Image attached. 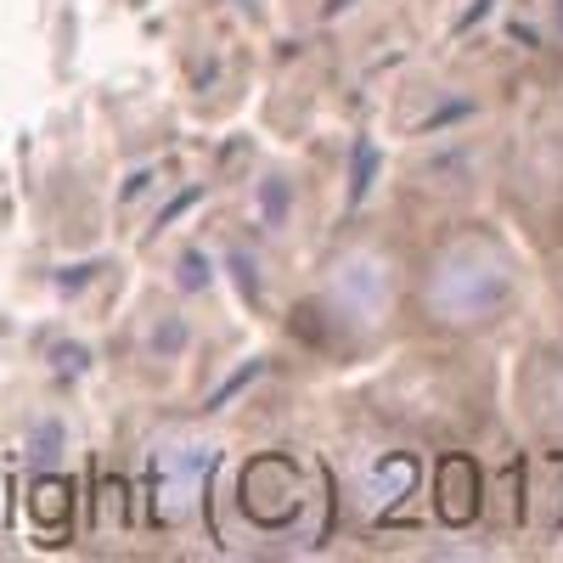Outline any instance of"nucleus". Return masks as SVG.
Listing matches in <instances>:
<instances>
[{
  "label": "nucleus",
  "mask_w": 563,
  "mask_h": 563,
  "mask_svg": "<svg viewBox=\"0 0 563 563\" xmlns=\"http://www.w3.org/2000/svg\"><path fill=\"white\" fill-rule=\"evenodd\" d=\"M209 467H214V445L203 434L169 429L153 456H147V490H153V519L180 530L198 519L203 490H209Z\"/></svg>",
  "instance_id": "obj_7"
},
{
  "label": "nucleus",
  "mask_w": 563,
  "mask_h": 563,
  "mask_svg": "<svg viewBox=\"0 0 563 563\" xmlns=\"http://www.w3.org/2000/svg\"><path fill=\"white\" fill-rule=\"evenodd\" d=\"M411 243L384 220L344 225L310 265L299 327L327 361H378L406 339Z\"/></svg>",
  "instance_id": "obj_2"
},
{
  "label": "nucleus",
  "mask_w": 563,
  "mask_h": 563,
  "mask_svg": "<svg viewBox=\"0 0 563 563\" xmlns=\"http://www.w3.org/2000/svg\"><path fill=\"white\" fill-rule=\"evenodd\" d=\"M530 265L519 238L490 214L434 220L429 238L411 243L406 282V339L440 344H490L525 310Z\"/></svg>",
  "instance_id": "obj_1"
},
{
  "label": "nucleus",
  "mask_w": 563,
  "mask_h": 563,
  "mask_svg": "<svg viewBox=\"0 0 563 563\" xmlns=\"http://www.w3.org/2000/svg\"><path fill=\"white\" fill-rule=\"evenodd\" d=\"M558 254V271H552V299H558V316H563V249H552Z\"/></svg>",
  "instance_id": "obj_8"
},
{
  "label": "nucleus",
  "mask_w": 563,
  "mask_h": 563,
  "mask_svg": "<svg viewBox=\"0 0 563 563\" xmlns=\"http://www.w3.org/2000/svg\"><path fill=\"white\" fill-rule=\"evenodd\" d=\"M361 400L366 417L422 451H474L496 422V366L485 344L417 339L372 378Z\"/></svg>",
  "instance_id": "obj_3"
},
{
  "label": "nucleus",
  "mask_w": 563,
  "mask_h": 563,
  "mask_svg": "<svg viewBox=\"0 0 563 563\" xmlns=\"http://www.w3.org/2000/svg\"><path fill=\"white\" fill-rule=\"evenodd\" d=\"M496 192L547 254L563 249V102H536L496 141Z\"/></svg>",
  "instance_id": "obj_4"
},
{
  "label": "nucleus",
  "mask_w": 563,
  "mask_h": 563,
  "mask_svg": "<svg viewBox=\"0 0 563 563\" xmlns=\"http://www.w3.org/2000/svg\"><path fill=\"white\" fill-rule=\"evenodd\" d=\"M422 474H429L422 445L384 429L378 417H361L333 445V490L355 530H378L400 507H411V496L422 490Z\"/></svg>",
  "instance_id": "obj_5"
},
{
  "label": "nucleus",
  "mask_w": 563,
  "mask_h": 563,
  "mask_svg": "<svg viewBox=\"0 0 563 563\" xmlns=\"http://www.w3.org/2000/svg\"><path fill=\"white\" fill-rule=\"evenodd\" d=\"M512 422L541 456H563V333L536 339L512 366Z\"/></svg>",
  "instance_id": "obj_6"
}]
</instances>
